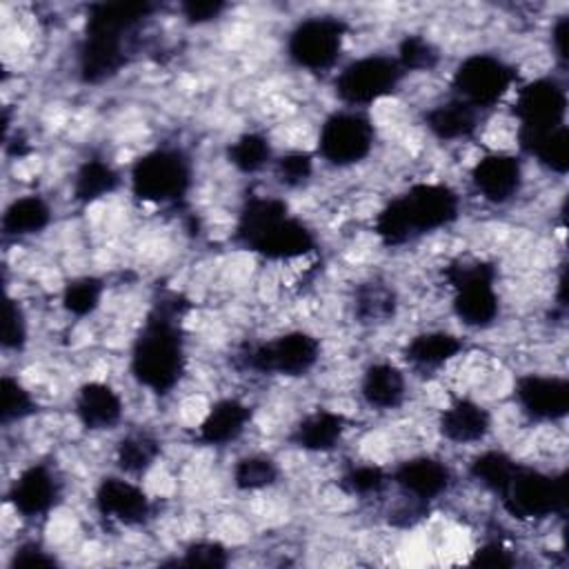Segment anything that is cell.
I'll return each instance as SVG.
<instances>
[{
    "label": "cell",
    "instance_id": "cell-1",
    "mask_svg": "<svg viewBox=\"0 0 569 569\" xmlns=\"http://www.w3.org/2000/svg\"><path fill=\"white\" fill-rule=\"evenodd\" d=\"M187 300L164 289L151 302L140 331L133 338L129 369L133 380L156 396L171 393L187 371L182 318Z\"/></svg>",
    "mask_w": 569,
    "mask_h": 569
},
{
    "label": "cell",
    "instance_id": "cell-2",
    "mask_svg": "<svg viewBox=\"0 0 569 569\" xmlns=\"http://www.w3.org/2000/svg\"><path fill=\"white\" fill-rule=\"evenodd\" d=\"M153 11L156 4L151 2L91 4L76 56L78 78L84 84H102L116 78L129 64L133 33Z\"/></svg>",
    "mask_w": 569,
    "mask_h": 569
},
{
    "label": "cell",
    "instance_id": "cell-3",
    "mask_svg": "<svg viewBox=\"0 0 569 569\" xmlns=\"http://www.w3.org/2000/svg\"><path fill=\"white\" fill-rule=\"evenodd\" d=\"M233 240L267 258L296 260L316 249V233L307 222L289 211V204L276 196H249L240 207Z\"/></svg>",
    "mask_w": 569,
    "mask_h": 569
},
{
    "label": "cell",
    "instance_id": "cell-4",
    "mask_svg": "<svg viewBox=\"0 0 569 569\" xmlns=\"http://www.w3.org/2000/svg\"><path fill=\"white\" fill-rule=\"evenodd\" d=\"M460 216V196L442 182H418L389 200L373 220V233L385 247L453 224Z\"/></svg>",
    "mask_w": 569,
    "mask_h": 569
},
{
    "label": "cell",
    "instance_id": "cell-5",
    "mask_svg": "<svg viewBox=\"0 0 569 569\" xmlns=\"http://www.w3.org/2000/svg\"><path fill=\"white\" fill-rule=\"evenodd\" d=\"M129 184L144 204H178L193 184L191 158L178 147H156L133 160Z\"/></svg>",
    "mask_w": 569,
    "mask_h": 569
},
{
    "label": "cell",
    "instance_id": "cell-6",
    "mask_svg": "<svg viewBox=\"0 0 569 569\" xmlns=\"http://www.w3.org/2000/svg\"><path fill=\"white\" fill-rule=\"evenodd\" d=\"M516 520H542L567 511V473H545L529 465H516L505 489L496 496Z\"/></svg>",
    "mask_w": 569,
    "mask_h": 569
},
{
    "label": "cell",
    "instance_id": "cell-7",
    "mask_svg": "<svg viewBox=\"0 0 569 569\" xmlns=\"http://www.w3.org/2000/svg\"><path fill=\"white\" fill-rule=\"evenodd\" d=\"M453 289L451 309L456 318L471 327L485 329L498 320L500 298L496 293V267L487 260H456L445 269Z\"/></svg>",
    "mask_w": 569,
    "mask_h": 569
},
{
    "label": "cell",
    "instance_id": "cell-8",
    "mask_svg": "<svg viewBox=\"0 0 569 569\" xmlns=\"http://www.w3.org/2000/svg\"><path fill=\"white\" fill-rule=\"evenodd\" d=\"M347 33L349 24L340 16H309L289 31L287 56L298 69L325 73L340 60Z\"/></svg>",
    "mask_w": 569,
    "mask_h": 569
},
{
    "label": "cell",
    "instance_id": "cell-9",
    "mask_svg": "<svg viewBox=\"0 0 569 569\" xmlns=\"http://www.w3.org/2000/svg\"><path fill=\"white\" fill-rule=\"evenodd\" d=\"M320 360V342L309 331H287L271 340L244 347L238 353L242 369L298 378L309 373Z\"/></svg>",
    "mask_w": 569,
    "mask_h": 569
},
{
    "label": "cell",
    "instance_id": "cell-10",
    "mask_svg": "<svg viewBox=\"0 0 569 569\" xmlns=\"http://www.w3.org/2000/svg\"><path fill=\"white\" fill-rule=\"evenodd\" d=\"M516 67L493 53H471L458 62L451 76L453 98L478 111L496 107L513 87Z\"/></svg>",
    "mask_w": 569,
    "mask_h": 569
},
{
    "label": "cell",
    "instance_id": "cell-11",
    "mask_svg": "<svg viewBox=\"0 0 569 569\" xmlns=\"http://www.w3.org/2000/svg\"><path fill=\"white\" fill-rule=\"evenodd\" d=\"M405 71L396 58L369 53L351 60L333 80V91L340 102L349 107H369L400 87Z\"/></svg>",
    "mask_w": 569,
    "mask_h": 569
},
{
    "label": "cell",
    "instance_id": "cell-12",
    "mask_svg": "<svg viewBox=\"0 0 569 569\" xmlns=\"http://www.w3.org/2000/svg\"><path fill=\"white\" fill-rule=\"evenodd\" d=\"M376 142L371 118L358 109L333 111L318 131V156L333 167H351L362 162Z\"/></svg>",
    "mask_w": 569,
    "mask_h": 569
},
{
    "label": "cell",
    "instance_id": "cell-13",
    "mask_svg": "<svg viewBox=\"0 0 569 569\" xmlns=\"http://www.w3.org/2000/svg\"><path fill=\"white\" fill-rule=\"evenodd\" d=\"M511 111L518 120L516 136L558 129L567 124V89L556 78H536L518 89Z\"/></svg>",
    "mask_w": 569,
    "mask_h": 569
},
{
    "label": "cell",
    "instance_id": "cell-14",
    "mask_svg": "<svg viewBox=\"0 0 569 569\" xmlns=\"http://www.w3.org/2000/svg\"><path fill=\"white\" fill-rule=\"evenodd\" d=\"M93 505L102 518L122 527H140L153 511L149 493L122 476H104L93 491Z\"/></svg>",
    "mask_w": 569,
    "mask_h": 569
},
{
    "label": "cell",
    "instance_id": "cell-15",
    "mask_svg": "<svg viewBox=\"0 0 569 569\" xmlns=\"http://www.w3.org/2000/svg\"><path fill=\"white\" fill-rule=\"evenodd\" d=\"M62 498V482L44 462L24 467L7 489V502L22 518L47 516Z\"/></svg>",
    "mask_w": 569,
    "mask_h": 569
},
{
    "label": "cell",
    "instance_id": "cell-16",
    "mask_svg": "<svg viewBox=\"0 0 569 569\" xmlns=\"http://www.w3.org/2000/svg\"><path fill=\"white\" fill-rule=\"evenodd\" d=\"M513 398L531 420H560L569 411V380L562 376L525 373L513 385Z\"/></svg>",
    "mask_w": 569,
    "mask_h": 569
},
{
    "label": "cell",
    "instance_id": "cell-17",
    "mask_svg": "<svg viewBox=\"0 0 569 569\" xmlns=\"http://www.w3.org/2000/svg\"><path fill=\"white\" fill-rule=\"evenodd\" d=\"M389 476L391 482L405 493V498L422 505H431L453 485L451 469L433 456H413L402 460Z\"/></svg>",
    "mask_w": 569,
    "mask_h": 569
},
{
    "label": "cell",
    "instance_id": "cell-18",
    "mask_svg": "<svg viewBox=\"0 0 569 569\" xmlns=\"http://www.w3.org/2000/svg\"><path fill=\"white\" fill-rule=\"evenodd\" d=\"M473 189L493 204H505L518 196L522 187V164L516 156L505 151L485 153L471 167Z\"/></svg>",
    "mask_w": 569,
    "mask_h": 569
},
{
    "label": "cell",
    "instance_id": "cell-19",
    "mask_svg": "<svg viewBox=\"0 0 569 569\" xmlns=\"http://www.w3.org/2000/svg\"><path fill=\"white\" fill-rule=\"evenodd\" d=\"M253 418V409L238 398L216 400L196 429V440L207 447H224L238 440Z\"/></svg>",
    "mask_w": 569,
    "mask_h": 569
},
{
    "label": "cell",
    "instance_id": "cell-20",
    "mask_svg": "<svg viewBox=\"0 0 569 569\" xmlns=\"http://www.w3.org/2000/svg\"><path fill=\"white\" fill-rule=\"evenodd\" d=\"M73 411L78 422L89 431L113 429L122 420V398L120 393L100 380L84 382L73 400Z\"/></svg>",
    "mask_w": 569,
    "mask_h": 569
},
{
    "label": "cell",
    "instance_id": "cell-21",
    "mask_svg": "<svg viewBox=\"0 0 569 569\" xmlns=\"http://www.w3.org/2000/svg\"><path fill=\"white\" fill-rule=\"evenodd\" d=\"M438 431L456 445L480 442L491 431V413L471 398H456L440 411Z\"/></svg>",
    "mask_w": 569,
    "mask_h": 569
},
{
    "label": "cell",
    "instance_id": "cell-22",
    "mask_svg": "<svg viewBox=\"0 0 569 569\" xmlns=\"http://www.w3.org/2000/svg\"><path fill=\"white\" fill-rule=\"evenodd\" d=\"M349 429V420L331 409H316L307 413L289 433V442L302 451L327 453L336 449Z\"/></svg>",
    "mask_w": 569,
    "mask_h": 569
},
{
    "label": "cell",
    "instance_id": "cell-23",
    "mask_svg": "<svg viewBox=\"0 0 569 569\" xmlns=\"http://www.w3.org/2000/svg\"><path fill=\"white\" fill-rule=\"evenodd\" d=\"M425 127L433 138L442 142L467 140L480 127V111L458 98H451L425 113Z\"/></svg>",
    "mask_w": 569,
    "mask_h": 569
},
{
    "label": "cell",
    "instance_id": "cell-24",
    "mask_svg": "<svg viewBox=\"0 0 569 569\" xmlns=\"http://www.w3.org/2000/svg\"><path fill=\"white\" fill-rule=\"evenodd\" d=\"M360 396L371 409H398L407 396L405 373L391 362H371L362 373Z\"/></svg>",
    "mask_w": 569,
    "mask_h": 569
},
{
    "label": "cell",
    "instance_id": "cell-25",
    "mask_svg": "<svg viewBox=\"0 0 569 569\" xmlns=\"http://www.w3.org/2000/svg\"><path fill=\"white\" fill-rule=\"evenodd\" d=\"M465 349L462 338L449 331H422L413 336L405 349V360L418 371H436L458 358Z\"/></svg>",
    "mask_w": 569,
    "mask_h": 569
},
{
    "label": "cell",
    "instance_id": "cell-26",
    "mask_svg": "<svg viewBox=\"0 0 569 569\" xmlns=\"http://www.w3.org/2000/svg\"><path fill=\"white\" fill-rule=\"evenodd\" d=\"M122 178L118 169L104 158L91 156L80 162L71 178V196L80 204H91L120 187Z\"/></svg>",
    "mask_w": 569,
    "mask_h": 569
},
{
    "label": "cell",
    "instance_id": "cell-27",
    "mask_svg": "<svg viewBox=\"0 0 569 569\" xmlns=\"http://www.w3.org/2000/svg\"><path fill=\"white\" fill-rule=\"evenodd\" d=\"M51 216V207L42 196H20L11 200L2 213V233L4 238H27L40 233L49 227Z\"/></svg>",
    "mask_w": 569,
    "mask_h": 569
},
{
    "label": "cell",
    "instance_id": "cell-28",
    "mask_svg": "<svg viewBox=\"0 0 569 569\" xmlns=\"http://www.w3.org/2000/svg\"><path fill=\"white\" fill-rule=\"evenodd\" d=\"M518 144L525 153L536 158L545 169L553 173H567L569 171V133L567 124L545 131V133H531V136H518Z\"/></svg>",
    "mask_w": 569,
    "mask_h": 569
},
{
    "label": "cell",
    "instance_id": "cell-29",
    "mask_svg": "<svg viewBox=\"0 0 569 569\" xmlns=\"http://www.w3.org/2000/svg\"><path fill=\"white\" fill-rule=\"evenodd\" d=\"M398 296L382 280L362 282L353 296V316L362 325H382L396 316Z\"/></svg>",
    "mask_w": 569,
    "mask_h": 569
},
{
    "label": "cell",
    "instance_id": "cell-30",
    "mask_svg": "<svg viewBox=\"0 0 569 569\" xmlns=\"http://www.w3.org/2000/svg\"><path fill=\"white\" fill-rule=\"evenodd\" d=\"M162 445L149 431H133L118 440L116 465L124 476H144L160 458Z\"/></svg>",
    "mask_w": 569,
    "mask_h": 569
},
{
    "label": "cell",
    "instance_id": "cell-31",
    "mask_svg": "<svg viewBox=\"0 0 569 569\" xmlns=\"http://www.w3.org/2000/svg\"><path fill=\"white\" fill-rule=\"evenodd\" d=\"M273 158L271 140L260 131H247L227 147V160L240 173H258Z\"/></svg>",
    "mask_w": 569,
    "mask_h": 569
},
{
    "label": "cell",
    "instance_id": "cell-32",
    "mask_svg": "<svg viewBox=\"0 0 569 569\" xmlns=\"http://www.w3.org/2000/svg\"><path fill=\"white\" fill-rule=\"evenodd\" d=\"M516 465H518V460H513L509 453H505L500 449H489V451L478 453L471 460L469 473L480 487H485L487 491L498 496L505 489L507 480L511 478Z\"/></svg>",
    "mask_w": 569,
    "mask_h": 569
},
{
    "label": "cell",
    "instance_id": "cell-33",
    "mask_svg": "<svg viewBox=\"0 0 569 569\" xmlns=\"http://www.w3.org/2000/svg\"><path fill=\"white\" fill-rule=\"evenodd\" d=\"M233 485L240 491H260L278 482L280 467L267 453H251L233 465Z\"/></svg>",
    "mask_w": 569,
    "mask_h": 569
},
{
    "label": "cell",
    "instance_id": "cell-34",
    "mask_svg": "<svg viewBox=\"0 0 569 569\" xmlns=\"http://www.w3.org/2000/svg\"><path fill=\"white\" fill-rule=\"evenodd\" d=\"M104 293V282L96 276H78L62 287V309L76 318L91 316Z\"/></svg>",
    "mask_w": 569,
    "mask_h": 569
},
{
    "label": "cell",
    "instance_id": "cell-35",
    "mask_svg": "<svg viewBox=\"0 0 569 569\" xmlns=\"http://www.w3.org/2000/svg\"><path fill=\"white\" fill-rule=\"evenodd\" d=\"M391 482L389 471H385L380 465H353L349 467L340 480L338 487L349 496H376L385 491V487Z\"/></svg>",
    "mask_w": 569,
    "mask_h": 569
},
{
    "label": "cell",
    "instance_id": "cell-36",
    "mask_svg": "<svg viewBox=\"0 0 569 569\" xmlns=\"http://www.w3.org/2000/svg\"><path fill=\"white\" fill-rule=\"evenodd\" d=\"M38 411V402L31 391L13 376H2V400H0V420L2 425H11L16 420H24Z\"/></svg>",
    "mask_w": 569,
    "mask_h": 569
},
{
    "label": "cell",
    "instance_id": "cell-37",
    "mask_svg": "<svg viewBox=\"0 0 569 569\" xmlns=\"http://www.w3.org/2000/svg\"><path fill=\"white\" fill-rule=\"evenodd\" d=\"M396 60L405 73L431 71L440 62V51L436 49V44L431 40L411 33L400 40Z\"/></svg>",
    "mask_w": 569,
    "mask_h": 569
},
{
    "label": "cell",
    "instance_id": "cell-38",
    "mask_svg": "<svg viewBox=\"0 0 569 569\" xmlns=\"http://www.w3.org/2000/svg\"><path fill=\"white\" fill-rule=\"evenodd\" d=\"M273 169H276V178L284 187H300L313 173V156L307 151H289L276 160Z\"/></svg>",
    "mask_w": 569,
    "mask_h": 569
},
{
    "label": "cell",
    "instance_id": "cell-39",
    "mask_svg": "<svg viewBox=\"0 0 569 569\" xmlns=\"http://www.w3.org/2000/svg\"><path fill=\"white\" fill-rule=\"evenodd\" d=\"M176 565L187 567H227L229 565V551L216 542V540H196L184 547L182 558L176 560Z\"/></svg>",
    "mask_w": 569,
    "mask_h": 569
},
{
    "label": "cell",
    "instance_id": "cell-40",
    "mask_svg": "<svg viewBox=\"0 0 569 569\" xmlns=\"http://www.w3.org/2000/svg\"><path fill=\"white\" fill-rule=\"evenodd\" d=\"M29 327H27V316L22 307L7 296V307H4V336H2V347L9 351H22L27 345Z\"/></svg>",
    "mask_w": 569,
    "mask_h": 569
},
{
    "label": "cell",
    "instance_id": "cell-41",
    "mask_svg": "<svg viewBox=\"0 0 569 569\" xmlns=\"http://www.w3.org/2000/svg\"><path fill=\"white\" fill-rule=\"evenodd\" d=\"M471 565H480V567H513L516 558L513 553L505 547V542L500 540H487L485 545H480L471 560Z\"/></svg>",
    "mask_w": 569,
    "mask_h": 569
},
{
    "label": "cell",
    "instance_id": "cell-42",
    "mask_svg": "<svg viewBox=\"0 0 569 569\" xmlns=\"http://www.w3.org/2000/svg\"><path fill=\"white\" fill-rule=\"evenodd\" d=\"M227 9L220 0H187L180 4V13L189 24H204L216 20Z\"/></svg>",
    "mask_w": 569,
    "mask_h": 569
},
{
    "label": "cell",
    "instance_id": "cell-43",
    "mask_svg": "<svg viewBox=\"0 0 569 569\" xmlns=\"http://www.w3.org/2000/svg\"><path fill=\"white\" fill-rule=\"evenodd\" d=\"M58 560L44 551L38 542H24L20 547H16L13 556H11V567H51Z\"/></svg>",
    "mask_w": 569,
    "mask_h": 569
},
{
    "label": "cell",
    "instance_id": "cell-44",
    "mask_svg": "<svg viewBox=\"0 0 569 569\" xmlns=\"http://www.w3.org/2000/svg\"><path fill=\"white\" fill-rule=\"evenodd\" d=\"M551 44H553V51H556V58L565 64L567 58H569V18L567 16H560L558 22L553 24L551 29Z\"/></svg>",
    "mask_w": 569,
    "mask_h": 569
}]
</instances>
